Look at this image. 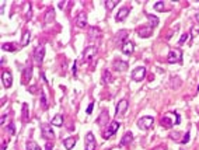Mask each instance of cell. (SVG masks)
<instances>
[{"instance_id": "6da1fadb", "label": "cell", "mask_w": 199, "mask_h": 150, "mask_svg": "<svg viewBox=\"0 0 199 150\" xmlns=\"http://www.w3.org/2000/svg\"><path fill=\"white\" fill-rule=\"evenodd\" d=\"M181 58H182V52L181 49H171L170 51L168 56H167V62L168 63H179L181 62Z\"/></svg>"}, {"instance_id": "7a4b0ae2", "label": "cell", "mask_w": 199, "mask_h": 150, "mask_svg": "<svg viewBox=\"0 0 199 150\" xmlns=\"http://www.w3.org/2000/svg\"><path fill=\"white\" fill-rule=\"evenodd\" d=\"M153 123H154V119H153L152 117H143L137 121V126L142 130H147L153 126Z\"/></svg>"}, {"instance_id": "3957f363", "label": "cell", "mask_w": 199, "mask_h": 150, "mask_svg": "<svg viewBox=\"0 0 199 150\" xmlns=\"http://www.w3.org/2000/svg\"><path fill=\"white\" fill-rule=\"evenodd\" d=\"M145 76H146V69L143 66L136 67V69L132 72V79L135 81H142L143 79H145Z\"/></svg>"}, {"instance_id": "277c9868", "label": "cell", "mask_w": 199, "mask_h": 150, "mask_svg": "<svg viewBox=\"0 0 199 150\" xmlns=\"http://www.w3.org/2000/svg\"><path fill=\"white\" fill-rule=\"evenodd\" d=\"M96 55H97V48L94 47V45H90V47H87L86 49H84V54H83L84 62H90V60L93 59V58H96Z\"/></svg>"}, {"instance_id": "5b68a950", "label": "cell", "mask_w": 199, "mask_h": 150, "mask_svg": "<svg viewBox=\"0 0 199 150\" xmlns=\"http://www.w3.org/2000/svg\"><path fill=\"white\" fill-rule=\"evenodd\" d=\"M128 30H121L116 32L115 38H114V42H115V45H123V43L126 42V38H128Z\"/></svg>"}, {"instance_id": "8992f818", "label": "cell", "mask_w": 199, "mask_h": 150, "mask_svg": "<svg viewBox=\"0 0 199 150\" xmlns=\"http://www.w3.org/2000/svg\"><path fill=\"white\" fill-rule=\"evenodd\" d=\"M108 126H110V129L103 133L104 139H108V137H111V136H112V135L116 132V130L119 129V122H118V121H112V122H111L110 125H108Z\"/></svg>"}, {"instance_id": "52a82bcc", "label": "cell", "mask_w": 199, "mask_h": 150, "mask_svg": "<svg viewBox=\"0 0 199 150\" xmlns=\"http://www.w3.org/2000/svg\"><path fill=\"white\" fill-rule=\"evenodd\" d=\"M128 105H129V103H128V100H121L119 103L116 104V110H115V114L119 117V115H125L126 110H128Z\"/></svg>"}, {"instance_id": "ba28073f", "label": "cell", "mask_w": 199, "mask_h": 150, "mask_svg": "<svg viewBox=\"0 0 199 150\" xmlns=\"http://www.w3.org/2000/svg\"><path fill=\"white\" fill-rule=\"evenodd\" d=\"M43 56H45V47H43V45H38L35 52H34L35 62H37V63H41V62L43 60Z\"/></svg>"}, {"instance_id": "9c48e42d", "label": "cell", "mask_w": 199, "mask_h": 150, "mask_svg": "<svg viewBox=\"0 0 199 150\" xmlns=\"http://www.w3.org/2000/svg\"><path fill=\"white\" fill-rule=\"evenodd\" d=\"M86 150H96V139H94V135L91 132L86 135Z\"/></svg>"}, {"instance_id": "30bf717a", "label": "cell", "mask_w": 199, "mask_h": 150, "mask_svg": "<svg viewBox=\"0 0 199 150\" xmlns=\"http://www.w3.org/2000/svg\"><path fill=\"white\" fill-rule=\"evenodd\" d=\"M41 129H42V136L45 137V139H53L55 133H53L52 126H51V125H48V123H43L42 126H41Z\"/></svg>"}, {"instance_id": "8fae6325", "label": "cell", "mask_w": 199, "mask_h": 150, "mask_svg": "<svg viewBox=\"0 0 199 150\" xmlns=\"http://www.w3.org/2000/svg\"><path fill=\"white\" fill-rule=\"evenodd\" d=\"M76 25L80 28H84L87 25V14L84 11H80L76 17Z\"/></svg>"}, {"instance_id": "7c38bea8", "label": "cell", "mask_w": 199, "mask_h": 150, "mask_svg": "<svg viewBox=\"0 0 199 150\" xmlns=\"http://www.w3.org/2000/svg\"><path fill=\"white\" fill-rule=\"evenodd\" d=\"M2 80H3V84L6 88H10L11 84H13V76H11L10 72H7V70L3 72L2 73Z\"/></svg>"}, {"instance_id": "4fadbf2b", "label": "cell", "mask_w": 199, "mask_h": 150, "mask_svg": "<svg viewBox=\"0 0 199 150\" xmlns=\"http://www.w3.org/2000/svg\"><path fill=\"white\" fill-rule=\"evenodd\" d=\"M137 34H139V37H142V38H147L153 34V27H150V25L139 27L137 28Z\"/></svg>"}, {"instance_id": "5bb4252c", "label": "cell", "mask_w": 199, "mask_h": 150, "mask_svg": "<svg viewBox=\"0 0 199 150\" xmlns=\"http://www.w3.org/2000/svg\"><path fill=\"white\" fill-rule=\"evenodd\" d=\"M128 14H129V9H128V7H122V9L118 11V14H116L115 20L116 21H123L126 17H128Z\"/></svg>"}, {"instance_id": "9a60e30c", "label": "cell", "mask_w": 199, "mask_h": 150, "mask_svg": "<svg viewBox=\"0 0 199 150\" xmlns=\"http://www.w3.org/2000/svg\"><path fill=\"white\" fill-rule=\"evenodd\" d=\"M112 66H114V69L118 70V72H119V70H126V69H128V63H126V62H123V60H119V59L114 60Z\"/></svg>"}, {"instance_id": "2e32d148", "label": "cell", "mask_w": 199, "mask_h": 150, "mask_svg": "<svg viewBox=\"0 0 199 150\" xmlns=\"http://www.w3.org/2000/svg\"><path fill=\"white\" fill-rule=\"evenodd\" d=\"M77 139L76 137H66V139H63V144H65V147H66L67 150H72L74 147V144H76Z\"/></svg>"}, {"instance_id": "e0dca14e", "label": "cell", "mask_w": 199, "mask_h": 150, "mask_svg": "<svg viewBox=\"0 0 199 150\" xmlns=\"http://www.w3.org/2000/svg\"><path fill=\"white\" fill-rule=\"evenodd\" d=\"M133 140V135L132 132H126L125 135H123L122 140H121V146H126V144H130Z\"/></svg>"}, {"instance_id": "ac0fdd59", "label": "cell", "mask_w": 199, "mask_h": 150, "mask_svg": "<svg viewBox=\"0 0 199 150\" xmlns=\"http://www.w3.org/2000/svg\"><path fill=\"white\" fill-rule=\"evenodd\" d=\"M97 122H98L100 125H108V112H107L105 110L100 114V117L97 118Z\"/></svg>"}, {"instance_id": "d6986e66", "label": "cell", "mask_w": 199, "mask_h": 150, "mask_svg": "<svg viewBox=\"0 0 199 150\" xmlns=\"http://www.w3.org/2000/svg\"><path fill=\"white\" fill-rule=\"evenodd\" d=\"M121 49H122V52H123V54H126V55L132 54V52H133V43L130 42V41H126V42L122 45V48H121Z\"/></svg>"}, {"instance_id": "ffe728a7", "label": "cell", "mask_w": 199, "mask_h": 150, "mask_svg": "<svg viewBox=\"0 0 199 150\" xmlns=\"http://www.w3.org/2000/svg\"><path fill=\"white\" fill-rule=\"evenodd\" d=\"M31 76H32V67L31 66H27L25 69H24V74H23V83H27V81L31 79Z\"/></svg>"}, {"instance_id": "44dd1931", "label": "cell", "mask_w": 199, "mask_h": 150, "mask_svg": "<svg viewBox=\"0 0 199 150\" xmlns=\"http://www.w3.org/2000/svg\"><path fill=\"white\" fill-rule=\"evenodd\" d=\"M52 125H55V126H62L63 125V117L60 114H56V115L52 118Z\"/></svg>"}, {"instance_id": "7402d4cb", "label": "cell", "mask_w": 199, "mask_h": 150, "mask_svg": "<svg viewBox=\"0 0 199 150\" xmlns=\"http://www.w3.org/2000/svg\"><path fill=\"white\" fill-rule=\"evenodd\" d=\"M53 18H55V10L53 9H48V11L45 13V23L49 24Z\"/></svg>"}, {"instance_id": "603a6c76", "label": "cell", "mask_w": 199, "mask_h": 150, "mask_svg": "<svg viewBox=\"0 0 199 150\" xmlns=\"http://www.w3.org/2000/svg\"><path fill=\"white\" fill-rule=\"evenodd\" d=\"M161 125H163L164 128H171V126L174 125V122H173L171 119H170L168 115H164V117L161 118Z\"/></svg>"}, {"instance_id": "cb8c5ba5", "label": "cell", "mask_w": 199, "mask_h": 150, "mask_svg": "<svg viewBox=\"0 0 199 150\" xmlns=\"http://www.w3.org/2000/svg\"><path fill=\"white\" fill-rule=\"evenodd\" d=\"M2 49L10 51V52H13V51L17 49V45H16V43H13V42H4L3 45H2Z\"/></svg>"}, {"instance_id": "d4e9b609", "label": "cell", "mask_w": 199, "mask_h": 150, "mask_svg": "<svg viewBox=\"0 0 199 150\" xmlns=\"http://www.w3.org/2000/svg\"><path fill=\"white\" fill-rule=\"evenodd\" d=\"M30 39H31V32H30V31H25V32L23 34V39H21V47H25V45H28Z\"/></svg>"}, {"instance_id": "484cf974", "label": "cell", "mask_w": 199, "mask_h": 150, "mask_svg": "<svg viewBox=\"0 0 199 150\" xmlns=\"http://www.w3.org/2000/svg\"><path fill=\"white\" fill-rule=\"evenodd\" d=\"M100 34H101V31H100L97 27H90V30H88V35H90L91 38L100 37Z\"/></svg>"}, {"instance_id": "4316f807", "label": "cell", "mask_w": 199, "mask_h": 150, "mask_svg": "<svg viewBox=\"0 0 199 150\" xmlns=\"http://www.w3.org/2000/svg\"><path fill=\"white\" fill-rule=\"evenodd\" d=\"M146 16L150 21V27H156L157 24H159V18L156 16H152V14H146Z\"/></svg>"}, {"instance_id": "83f0119b", "label": "cell", "mask_w": 199, "mask_h": 150, "mask_svg": "<svg viewBox=\"0 0 199 150\" xmlns=\"http://www.w3.org/2000/svg\"><path fill=\"white\" fill-rule=\"evenodd\" d=\"M111 79H112V76H111V73L108 72V70H103V81L104 83H111Z\"/></svg>"}, {"instance_id": "f1b7e54d", "label": "cell", "mask_w": 199, "mask_h": 150, "mask_svg": "<svg viewBox=\"0 0 199 150\" xmlns=\"http://www.w3.org/2000/svg\"><path fill=\"white\" fill-rule=\"evenodd\" d=\"M116 4H118V0H108V2H107V3H105L107 10H108V11H110V10H112V9L116 6Z\"/></svg>"}, {"instance_id": "f546056e", "label": "cell", "mask_w": 199, "mask_h": 150, "mask_svg": "<svg viewBox=\"0 0 199 150\" xmlns=\"http://www.w3.org/2000/svg\"><path fill=\"white\" fill-rule=\"evenodd\" d=\"M27 150H41V149H39V146H38L35 142H32V140H31V142H28V143H27Z\"/></svg>"}, {"instance_id": "4dcf8cb0", "label": "cell", "mask_w": 199, "mask_h": 150, "mask_svg": "<svg viewBox=\"0 0 199 150\" xmlns=\"http://www.w3.org/2000/svg\"><path fill=\"white\" fill-rule=\"evenodd\" d=\"M41 104H42V108L47 110L48 108V103H47V97H45V93H41Z\"/></svg>"}, {"instance_id": "1f68e13d", "label": "cell", "mask_w": 199, "mask_h": 150, "mask_svg": "<svg viewBox=\"0 0 199 150\" xmlns=\"http://www.w3.org/2000/svg\"><path fill=\"white\" fill-rule=\"evenodd\" d=\"M189 35H191V34H189V32H184L182 35H181V38H179V43H184V42H186V41L189 39Z\"/></svg>"}, {"instance_id": "d6a6232c", "label": "cell", "mask_w": 199, "mask_h": 150, "mask_svg": "<svg viewBox=\"0 0 199 150\" xmlns=\"http://www.w3.org/2000/svg\"><path fill=\"white\" fill-rule=\"evenodd\" d=\"M154 9H156L157 11H164V3H163V2H157V3L154 4Z\"/></svg>"}, {"instance_id": "836d02e7", "label": "cell", "mask_w": 199, "mask_h": 150, "mask_svg": "<svg viewBox=\"0 0 199 150\" xmlns=\"http://www.w3.org/2000/svg\"><path fill=\"white\" fill-rule=\"evenodd\" d=\"M23 114H24V121H28V107H27V104L23 105Z\"/></svg>"}, {"instance_id": "e575fe53", "label": "cell", "mask_w": 199, "mask_h": 150, "mask_svg": "<svg viewBox=\"0 0 199 150\" xmlns=\"http://www.w3.org/2000/svg\"><path fill=\"white\" fill-rule=\"evenodd\" d=\"M170 136H171V139L177 140V142H181V139H179V132H173Z\"/></svg>"}, {"instance_id": "d590c367", "label": "cell", "mask_w": 199, "mask_h": 150, "mask_svg": "<svg viewBox=\"0 0 199 150\" xmlns=\"http://www.w3.org/2000/svg\"><path fill=\"white\" fill-rule=\"evenodd\" d=\"M188 142H189V132H186V133L184 135V137L181 139V143L185 144V143H188Z\"/></svg>"}, {"instance_id": "8d00e7d4", "label": "cell", "mask_w": 199, "mask_h": 150, "mask_svg": "<svg viewBox=\"0 0 199 150\" xmlns=\"http://www.w3.org/2000/svg\"><path fill=\"white\" fill-rule=\"evenodd\" d=\"M93 108H94V104H93V103H90V105L87 107V111H86V112H87V114H91V112H93Z\"/></svg>"}, {"instance_id": "74e56055", "label": "cell", "mask_w": 199, "mask_h": 150, "mask_svg": "<svg viewBox=\"0 0 199 150\" xmlns=\"http://www.w3.org/2000/svg\"><path fill=\"white\" fill-rule=\"evenodd\" d=\"M153 150H167V146H166V144H159V146L154 147Z\"/></svg>"}, {"instance_id": "f35d334b", "label": "cell", "mask_w": 199, "mask_h": 150, "mask_svg": "<svg viewBox=\"0 0 199 150\" xmlns=\"http://www.w3.org/2000/svg\"><path fill=\"white\" fill-rule=\"evenodd\" d=\"M9 132H10V135H14V123L9 125Z\"/></svg>"}, {"instance_id": "ab89813d", "label": "cell", "mask_w": 199, "mask_h": 150, "mask_svg": "<svg viewBox=\"0 0 199 150\" xmlns=\"http://www.w3.org/2000/svg\"><path fill=\"white\" fill-rule=\"evenodd\" d=\"M72 72H73V74H74V76H76V74H77V65H76V62H74L73 67H72Z\"/></svg>"}, {"instance_id": "60d3db41", "label": "cell", "mask_w": 199, "mask_h": 150, "mask_svg": "<svg viewBox=\"0 0 199 150\" xmlns=\"http://www.w3.org/2000/svg\"><path fill=\"white\" fill-rule=\"evenodd\" d=\"M52 143H51V142H48L47 143V146H45V150H52Z\"/></svg>"}, {"instance_id": "b9f144b4", "label": "cell", "mask_w": 199, "mask_h": 150, "mask_svg": "<svg viewBox=\"0 0 199 150\" xmlns=\"http://www.w3.org/2000/svg\"><path fill=\"white\" fill-rule=\"evenodd\" d=\"M6 147H7L6 142H3V143H2V149H0V150H6Z\"/></svg>"}, {"instance_id": "7bdbcfd3", "label": "cell", "mask_w": 199, "mask_h": 150, "mask_svg": "<svg viewBox=\"0 0 199 150\" xmlns=\"http://www.w3.org/2000/svg\"><path fill=\"white\" fill-rule=\"evenodd\" d=\"M65 6H66V3H65V2H60V3H59V7H60V9H63Z\"/></svg>"}, {"instance_id": "ee69618b", "label": "cell", "mask_w": 199, "mask_h": 150, "mask_svg": "<svg viewBox=\"0 0 199 150\" xmlns=\"http://www.w3.org/2000/svg\"><path fill=\"white\" fill-rule=\"evenodd\" d=\"M35 90H37V87H35V86H32V87H31V88H30V91H31V93H35Z\"/></svg>"}, {"instance_id": "f6af8a7d", "label": "cell", "mask_w": 199, "mask_h": 150, "mask_svg": "<svg viewBox=\"0 0 199 150\" xmlns=\"http://www.w3.org/2000/svg\"><path fill=\"white\" fill-rule=\"evenodd\" d=\"M195 18H196V21H198V23H199V13L196 14V17H195Z\"/></svg>"}, {"instance_id": "bcb514c9", "label": "cell", "mask_w": 199, "mask_h": 150, "mask_svg": "<svg viewBox=\"0 0 199 150\" xmlns=\"http://www.w3.org/2000/svg\"><path fill=\"white\" fill-rule=\"evenodd\" d=\"M198 91H199V86H198Z\"/></svg>"}]
</instances>
